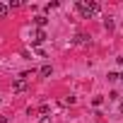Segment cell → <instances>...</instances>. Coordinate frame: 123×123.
Wrapping results in <instances>:
<instances>
[{
  "mask_svg": "<svg viewBox=\"0 0 123 123\" xmlns=\"http://www.w3.org/2000/svg\"><path fill=\"white\" fill-rule=\"evenodd\" d=\"M75 7L80 10L82 19H89L92 15H97V12H99V3H82V0H77V3H75Z\"/></svg>",
  "mask_w": 123,
  "mask_h": 123,
  "instance_id": "1",
  "label": "cell"
},
{
  "mask_svg": "<svg viewBox=\"0 0 123 123\" xmlns=\"http://www.w3.org/2000/svg\"><path fill=\"white\" fill-rule=\"evenodd\" d=\"M27 87H29V85H27V80L17 77V80H15V85H12V92H15V94H22V92H27Z\"/></svg>",
  "mask_w": 123,
  "mask_h": 123,
  "instance_id": "2",
  "label": "cell"
},
{
  "mask_svg": "<svg viewBox=\"0 0 123 123\" xmlns=\"http://www.w3.org/2000/svg\"><path fill=\"white\" fill-rule=\"evenodd\" d=\"M43 41H46V31L43 29H36L34 31V39H31V46H41Z\"/></svg>",
  "mask_w": 123,
  "mask_h": 123,
  "instance_id": "3",
  "label": "cell"
},
{
  "mask_svg": "<svg viewBox=\"0 0 123 123\" xmlns=\"http://www.w3.org/2000/svg\"><path fill=\"white\" fill-rule=\"evenodd\" d=\"M46 22H48V19H46L43 15H36V17H34V24H36L39 29H41V27H46Z\"/></svg>",
  "mask_w": 123,
  "mask_h": 123,
  "instance_id": "4",
  "label": "cell"
},
{
  "mask_svg": "<svg viewBox=\"0 0 123 123\" xmlns=\"http://www.w3.org/2000/svg\"><path fill=\"white\" fill-rule=\"evenodd\" d=\"M73 43H89V36H87V34H77Z\"/></svg>",
  "mask_w": 123,
  "mask_h": 123,
  "instance_id": "5",
  "label": "cell"
},
{
  "mask_svg": "<svg viewBox=\"0 0 123 123\" xmlns=\"http://www.w3.org/2000/svg\"><path fill=\"white\" fill-rule=\"evenodd\" d=\"M7 12H10V5H0V19L7 17Z\"/></svg>",
  "mask_w": 123,
  "mask_h": 123,
  "instance_id": "6",
  "label": "cell"
},
{
  "mask_svg": "<svg viewBox=\"0 0 123 123\" xmlns=\"http://www.w3.org/2000/svg\"><path fill=\"white\" fill-rule=\"evenodd\" d=\"M39 73H41V75H43V77H51V65H43V68H41V70H39Z\"/></svg>",
  "mask_w": 123,
  "mask_h": 123,
  "instance_id": "7",
  "label": "cell"
},
{
  "mask_svg": "<svg viewBox=\"0 0 123 123\" xmlns=\"http://www.w3.org/2000/svg\"><path fill=\"white\" fill-rule=\"evenodd\" d=\"M104 27L111 31V29H113V19H111V17H109V19H104Z\"/></svg>",
  "mask_w": 123,
  "mask_h": 123,
  "instance_id": "8",
  "label": "cell"
},
{
  "mask_svg": "<svg viewBox=\"0 0 123 123\" xmlns=\"http://www.w3.org/2000/svg\"><path fill=\"white\" fill-rule=\"evenodd\" d=\"M39 123H51V118H48V116H41V121H39Z\"/></svg>",
  "mask_w": 123,
  "mask_h": 123,
  "instance_id": "9",
  "label": "cell"
},
{
  "mask_svg": "<svg viewBox=\"0 0 123 123\" xmlns=\"http://www.w3.org/2000/svg\"><path fill=\"white\" fill-rule=\"evenodd\" d=\"M0 123H10V118L7 116H0Z\"/></svg>",
  "mask_w": 123,
  "mask_h": 123,
  "instance_id": "10",
  "label": "cell"
},
{
  "mask_svg": "<svg viewBox=\"0 0 123 123\" xmlns=\"http://www.w3.org/2000/svg\"><path fill=\"white\" fill-rule=\"evenodd\" d=\"M121 113H123V104H121Z\"/></svg>",
  "mask_w": 123,
  "mask_h": 123,
  "instance_id": "11",
  "label": "cell"
},
{
  "mask_svg": "<svg viewBox=\"0 0 123 123\" xmlns=\"http://www.w3.org/2000/svg\"><path fill=\"white\" fill-rule=\"evenodd\" d=\"M118 80H123V73H121V77H118Z\"/></svg>",
  "mask_w": 123,
  "mask_h": 123,
  "instance_id": "12",
  "label": "cell"
}]
</instances>
